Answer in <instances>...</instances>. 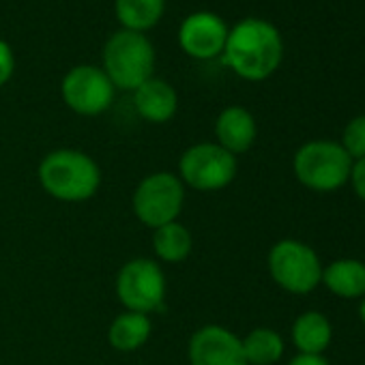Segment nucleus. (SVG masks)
<instances>
[{
	"label": "nucleus",
	"instance_id": "1",
	"mask_svg": "<svg viewBox=\"0 0 365 365\" xmlns=\"http://www.w3.org/2000/svg\"><path fill=\"white\" fill-rule=\"evenodd\" d=\"M222 58L224 65H228L239 78L247 82H262L282 65V33L269 20L245 18L230 26Z\"/></svg>",
	"mask_w": 365,
	"mask_h": 365
},
{
	"label": "nucleus",
	"instance_id": "2",
	"mask_svg": "<svg viewBox=\"0 0 365 365\" xmlns=\"http://www.w3.org/2000/svg\"><path fill=\"white\" fill-rule=\"evenodd\" d=\"M39 182L48 196L61 202H84L101 187V170L97 161L76 148L48 153L39 163Z\"/></svg>",
	"mask_w": 365,
	"mask_h": 365
},
{
	"label": "nucleus",
	"instance_id": "3",
	"mask_svg": "<svg viewBox=\"0 0 365 365\" xmlns=\"http://www.w3.org/2000/svg\"><path fill=\"white\" fill-rule=\"evenodd\" d=\"M103 71L114 88L135 91L155 76V48L144 33L116 31L103 46Z\"/></svg>",
	"mask_w": 365,
	"mask_h": 365
},
{
	"label": "nucleus",
	"instance_id": "4",
	"mask_svg": "<svg viewBox=\"0 0 365 365\" xmlns=\"http://www.w3.org/2000/svg\"><path fill=\"white\" fill-rule=\"evenodd\" d=\"M352 159L333 140H309L305 142L292 159V170L303 187L320 194L335 192L344 187L350 178Z\"/></svg>",
	"mask_w": 365,
	"mask_h": 365
},
{
	"label": "nucleus",
	"instance_id": "5",
	"mask_svg": "<svg viewBox=\"0 0 365 365\" xmlns=\"http://www.w3.org/2000/svg\"><path fill=\"white\" fill-rule=\"evenodd\" d=\"M269 273L273 282L292 294H307L322 284V262L303 241L282 239L269 252Z\"/></svg>",
	"mask_w": 365,
	"mask_h": 365
},
{
	"label": "nucleus",
	"instance_id": "6",
	"mask_svg": "<svg viewBox=\"0 0 365 365\" xmlns=\"http://www.w3.org/2000/svg\"><path fill=\"white\" fill-rule=\"evenodd\" d=\"M182 205H185V185L172 172H153L144 176L131 198L135 217L153 230L176 222Z\"/></svg>",
	"mask_w": 365,
	"mask_h": 365
},
{
	"label": "nucleus",
	"instance_id": "7",
	"mask_svg": "<svg viewBox=\"0 0 365 365\" xmlns=\"http://www.w3.org/2000/svg\"><path fill=\"white\" fill-rule=\"evenodd\" d=\"M237 157L217 142H200L180 155L178 178L196 192H220L235 180Z\"/></svg>",
	"mask_w": 365,
	"mask_h": 365
},
{
	"label": "nucleus",
	"instance_id": "8",
	"mask_svg": "<svg viewBox=\"0 0 365 365\" xmlns=\"http://www.w3.org/2000/svg\"><path fill=\"white\" fill-rule=\"evenodd\" d=\"M165 275L150 258H133L116 275V297L127 312L153 314L163 309Z\"/></svg>",
	"mask_w": 365,
	"mask_h": 365
},
{
	"label": "nucleus",
	"instance_id": "9",
	"mask_svg": "<svg viewBox=\"0 0 365 365\" xmlns=\"http://www.w3.org/2000/svg\"><path fill=\"white\" fill-rule=\"evenodd\" d=\"M114 84L101 67L78 65L61 82V95L69 110L80 116H99L114 101Z\"/></svg>",
	"mask_w": 365,
	"mask_h": 365
},
{
	"label": "nucleus",
	"instance_id": "10",
	"mask_svg": "<svg viewBox=\"0 0 365 365\" xmlns=\"http://www.w3.org/2000/svg\"><path fill=\"white\" fill-rule=\"evenodd\" d=\"M230 26L213 11H196L178 26V46L196 61H211L222 56Z\"/></svg>",
	"mask_w": 365,
	"mask_h": 365
},
{
	"label": "nucleus",
	"instance_id": "11",
	"mask_svg": "<svg viewBox=\"0 0 365 365\" xmlns=\"http://www.w3.org/2000/svg\"><path fill=\"white\" fill-rule=\"evenodd\" d=\"M190 365H247L243 341L222 324L200 327L187 346Z\"/></svg>",
	"mask_w": 365,
	"mask_h": 365
},
{
	"label": "nucleus",
	"instance_id": "12",
	"mask_svg": "<svg viewBox=\"0 0 365 365\" xmlns=\"http://www.w3.org/2000/svg\"><path fill=\"white\" fill-rule=\"evenodd\" d=\"M258 135V125L254 114L243 106H228L220 112L215 120V138L222 148L235 157L247 153Z\"/></svg>",
	"mask_w": 365,
	"mask_h": 365
},
{
	"label": "nucleus",
	"instance_id": "13",
	"mask_svg": "<svg viewBox=\"0 0 365 365\" xmlns=\"http://www.w3.org/2000/svg\"><path fill=\"white\" fill-rule=\"evenodd\" d=\"M133 106L138 114L155 125L168 123L178 108V95L174 86L161 78H150L133 91Z\"/></svg>",
	"mask_w": 365,
	"mask_h": 365
},
{
	"label": "nucleus",
	"instance_id": "14",
	"mask_svg": "<svg viewBox=\"0 0 365 365\" xmlns=\"http://www.w3.org/2000/svg\"><path fill=\"white\" fill-rule=\"evenodd\" d=\"M333 327L320 312H303L292 324V344L301 354H324L331 346Z\"/></svg>",
	"mask_w": 365,
	"mask_h": 365
},
{
	"label": "nucleus",
	"instance_id": "15",
	"mask_svg": "<svg viewBox=\"0 0 365 365\" xmlns=\"http://www.w3.org/2000/svg\"><path fill=\"white\" fill-rule=\"evenodd\" d=\"M322 284L339 299L365 297V262L341 258L322 269Z\"/></svg>",
	"mask_w": 365,
	"mask_h": 365
},
{
	"label": "nucleus",
	"instance_id": "16",
	"mask_svg": "<svg viewBox=\"0 0 365 365\" xmlns=\"http://www.w3.org/2000/svg\"><path fill=\"white\" fill-rule=\"evenodd\" d=\"M150 331H153V324L146 314L123 312L112 320L108 329V339H110V346L118 352H135L148 341Z\"/></svg>",
	"mask_w": 365,
	"mask_h": 365
},
{
	"label": "nucleus",
	"instance_id": "17",
	"mask_svg": "<svg viewBox=\"0 0 365 365\" xmlns=\"http://www.w3.org/2000/svg\"><path fill=\"white\" fill-rule=\"evenodd\" d=\"M165 11V0H114L116 20L125 31L146 33L159 24Z\"/></svg>",
	"mask_w": 365,
	"mask_h": 365
},
{
	"label": "nucleus",
	"instance_id": "18",
	"mask_svg": "<svg viewBox=\"0 0 365 365\" xmlns=\"http://www.w3.org/2000/svg\"><path fill=\"white\" fill-rule=\"evenodd\" d=\"M153 250H155L159 260L170 262V264H178L182 260H187V256L192 254L194 237L182 224L170 222L165 226L155 228V232H153Z\"/></svg>",
	"mask_w": 365,
	"mask_h": 365
},
{
	"label": "nucleus",
	"instance_id": "19",
	"mask_svg": "<svg viewBox=\"0 0 365 365\" xmlns=\"http://www.w3.org/2000/svg\"><path fill=\"white\" fill-rule=\"evenodd\" d=\"M243 352L247 365H275L284 356V339L269 327L252 329L243 339Z\"/></svg>",
	"mask_w": 365,
	"mask_h": 365
},
{
	"label": "nucleus",
	"instance_id": "20",
	"mask_svg": "<svg viewBox=\"0 0 365 365\" xmlns=\"http://www.w3.org/2000/svg\"><path fill=\"white\" fill-rule=\"evenodd\" d=\"M339 144H341V148L348 153V157L352 161L365 157V114L354 116L352 120H348V125L344 127Z\"/></svg>",
	"mask_w": 365,
	"mask_h": 365
},
{
	"label": "nucleus",
	"instance_id": "21",
	"mask_svg": "<svg viewBox=\"0 0 365 365\" xmlns=\"http://www.w3.org/2000/svg\"><path fill=\"white\" fill-rule=\"evenodd\" d=\"M14 71H16V54L5 39H0V88L11 80Z\"/></svg>",
	"mask_w": 365,
	"mask_h": 365
},
{
	"label": "nucleus",
	"instance_id": "22",
	"mask_svg": "<svg viewBox=\"0 0 365 365\" xmlns=\"http://www.w3.org/2000/svg\"><path fill=\"white\" fill-rule=\"evenodd\" d=\"M348 182L352 185L354 194L365 202V157L363 159H356L352 161V168H350V178Z\"/></svg>",
	"mask_w": 365,
	"mask_h": 365
},
{
	"label": "nucleus",
	"instance_id": "23",
	"mask_svg": "<svg viewBox=\"0 0 365 365\" xmlns=\"http://www.w3.org/2000/svg\"><path fill=\"white\" fill-rule=\"evenodd\" d=\"M288 365H331V363L327 361L324 354H301L299 352L294 359H290Z\"/></svg>",
	"mask_w": 365,
	"mask_h": 365
},
{
	"label": "nucleus",
	"instance_id": "24",
	"mask_svg": "<svg viewBox=\"0 0 365 365\" xmlns=\"http://www.w3.org/2000/svg\"><path fill=\"white\" fill-rule=\"evenodd\" d=\"M359 318L365 324V297H361V303H359Z\"/></svg>",
	"mask_w": 365,
	"mask_h": 365
}]
</instances>
